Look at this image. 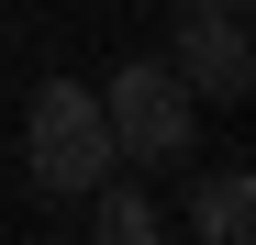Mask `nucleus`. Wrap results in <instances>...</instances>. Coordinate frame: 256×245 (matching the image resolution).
Listing matches in <instances>:
<instances>
[{
  "label": "nucleus",
  "instance_id": "1",
  "mask_svg": "<svg viewBox=\"0 0 256 245\" xmlns=\"http://www.w3.org/2000/svg\"><path fill=\"white\" fill-rule=\"evenodd\" d=\"M112 168H122V156H112L100 90H90V78H45L34 112H22V178L45 190V200H90Z\"/></svg>",
  "mask_w": 256,
  "mask_h": 245
},
{
  "label": "nucleus",
  "instance_id": "3",
  "mask_svg": "<svg viewBox=\"0 0 256 245\" xmlns=\"http://www.w3.org/2000/svg\"><path fill=\"white\" fill-rule=\"evenodd\" d=\"M178 90L190 100H245L256 90V0H178Z\"/></svg>",
  "mask_w": 256,
  "mask_h": 245
},
{
  "label": "nucleus",
  "instance_id": "2",
  "mask_svg": "<svg viewBox=\"0 0 256 245\" xmlns=\"http://www.w3.org/2000/svg\"><path fill=\"white\" fill-rule=\"evenodd\" d=\"M100 122H112V156H122V168H178L200 100L178 90L167 56H122V67L100 78Z\"/></svg>",
  "mask_w": 256,
  "mask_h": 245
},
{
  "label": "nucleus",
  "instance_id": "4",
  "mask_svg": "<svg viewBox=\"0 0 256 245\" xmlns=\"http://www.w3.org/2000/svg\"><path fill=\"white\" fill-rule=\"evenodd\" d=\"M190 234H200V245H256V178H245V168H212V178L190 190Z\"/></svg>",
  "mask_w": 256,
  "mask_h": 245
},
{
  "label": "nucleus",
  "instance_id": "5",
  "mask_svg": "<svg viewBox=\"0 0 256 245\" xmlns=\"http://www.w3.org/2000/svg\"><path fill=\"white\" fill-rule=\"evenodd\" d=\"M90 200H100V223H90L100 245H167V212H156V200H145L134 178H122V168H112V178H100Z\"/></svg>",
  "mask_w": 256,
  "mask_h": 245
}]
</instances>
